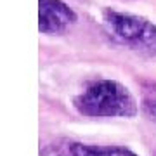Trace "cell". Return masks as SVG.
Here are the masks:
<instances>
[{"label":"cell","instance_id":"cell-1","mask_svg":"<svg viewBox=\"0 0 156 156\" xmlns=\"http://www.w3.org/2000/svg\"><path fill=\"white\" fill-rule=\"evenodd\" d=\"M73 108L87 118H135L140 104L127 85L116 80L99 78L85 85L73 97Z\"/></svg>","mask_w":156,"mask_h":156},{"label":"cell","instance_id":"cell-2","mask_svg":"<svg viewBox=\"0 0 156 156\" xmlns=\"http://www.w3.org/2000/svg\"><path fill=\"white\" fill-rule=\"evenodd\" d=\"M102 21L116 42L147 57H156V24L147 17L104 9Z\"/></svg>","mask_w":156,"mask_h":156},{"label":"cell","instance_id":"cell-3","mask_svg":"<svg viewBox=\"0 0 156 156\" xmlns=\"http://www.w3.org/2000/svg\"><path fill=\"white\" fill-rule=\"evenodd\" d=\"M78 21L76 12L62 0H38V30L44 35H62Z\"/></svg>","mask_w":156,"mask_h":156},{"label":"cell","instance_id":"cell-4","mask_svg":"<svg viewBox=\"0 0 156 156\" xmlns=\"http://www.w3.org/2000/svg\"><path fill=\"white\" fill-rule=\"evenodd\" d=\"M64 156H139L130 147L118 144H87V142H66L62 146Z\"/></svg>","mask_w":156,"mask_h":156},{"label":"cell","instance_id":"cell-5","mask_svg":"<svg viewBox=\"0 0 156 156\" xmlns=\"http://www.w3.org/2000/svg\"><path fill=\"white\" fill-rule=\"evenodd\" d=\"M140 113L147 120L156 123V97H144L140 102Z\"/></svg>","mask_w":156,"mask_h":156}]
</instances>
